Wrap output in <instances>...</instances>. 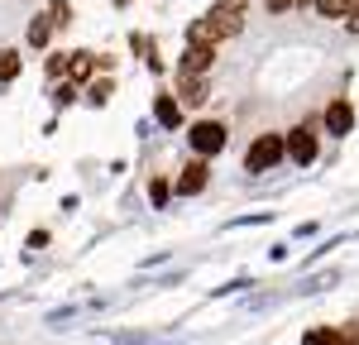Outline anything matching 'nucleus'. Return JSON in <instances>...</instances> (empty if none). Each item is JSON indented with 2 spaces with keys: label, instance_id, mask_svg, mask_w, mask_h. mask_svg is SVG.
<instances>
[{
  "label": "nucleus",
  "instance_id": "nucleus-17",
  "mask_svg": "<svg viewBox=\"0 0 359 345\" xmlns=\"http://www.w3.org/2000/svg\"><path fill=\"white\" fill-rule=\"evenodd\" d=\"M168 192H172V187H168V177H154V182H149V197H154V206H163Z\"/></svg>",
  "mask_w": 359,
  "mask_h": 345
},
{
  "label": "nucleus",
  "instance_id": "nucleus-2",
  "mask_svg": "<svg viewBox=\"0 0 359 345\" xmlns=\"http://www.w3.org/2000/svg\"><path fill=\"white\" fill-rule=\"evenodd\" d=\"M283 154H287V149H283V140H278V135H259V140L249 144V154H245V168L249 172H269Z\"/></svg>",
  "mask_w": 359,
  "mask_h": 345
},
{
  "label": "nucleus",
  "instance_id": "nucleus-11",
  "mask_svg": "<svg viewBox=\"0 0 359 345\" xmlns=\"http://www.w3.org/2000/svg\"><path fill=\"white\" fill-rule=\"evenodd\" d=\"M316 10H321L326 20H350L359 10V0H316Z\"/></svg>",
  "mask_w": 359,
  "mask_h": 345
},
{
  "label": "nucleus",
  "instance_id": "nucleus-21",
  "mask_svg": "<svg viewBox=\"0 0 359 345\" xmlns=\"http://www.w3.org/2000/svg\"><path fill=\"white\" fill-rule=\"evenodd\" d=\"M62 67H67V53H53V58H48V77H62Z\"/></svg>",
  "mask_w": 359,
  "mask_h": 345
},
{
  "label": "nucleus",
  "instance_id": "nucleus-13",
  "mask_svg": "<svg viewBox=\"0 0 359 345\" xmlns=\"http://www.w3.org/2000/svg\"><path fill=\"white\" fill-rule=\"evenodd\" d=\"M15 77H20V53L0 48V82H15Z\"/></svg>",
  "mask_w": 359,
  "mask_h": 345
},
{
  "label": "nucleus",
  "instance_id": "nucleus-4",
  "mask_svg": "<svg viewBox=\"0 0 359 345\" xmlns=\"http://www.w3.org/2000/svg\"><path fill=\"white\" fill-rule=\"evenodd\" d=\"M206 177H211V168H206V158H192L187 168L177 172V197H196V192L206 187Z\"/></svg>",
  "mask_w": 359,
  "mask_h": 345
},
{
  "label": "nucleus",
  "instance_id": "nucleus-6",
  "mask_svg": "<svg viewBox=\"0 0 359 345\" xmlns=\"http://www.w3.org/2000/svg\"><path fill=\"white\" fill-rule=\"evenodd\" d=\"M172 101H182V106H201L206 101V82L196 77V72H177V96Z\"/></svg>",
  "mask_w": 359,
  "mask_h": 345
},
{
  "label": "nucleus",
  "instance_id": "nucleus-16",
  "mask_svg": "<svg viewBox=\"0 0 359 345\" xmlns=\"http://www.w3.org/2000/svg\"><path fill=\"white\" fill-rule=\"evenodd\" d=\"M130 43H135V53L144 58V62H149V67H154V72H158V67H163V62H158V58H154V39H144V34H135V39H130Z\"/></svg>",
  "mask_w": 359,
  "mask_h": 345
},
{
  "label": "nucleus",
  "instance_id": "nucleus-19",
  "mask_svg": "<svg viewBox=\"0 0 359 345\" xmlns=\"http://www.w3.org/2000/svg\"><path fill=\"white\" fill-rule=\"evenodd\" d=\"M53 101H57V106H72V101H77V86H72V82H62V86L53 91Z\"/></svg>",
  "mask_w": 359,
  "mask_h": 345
},
{
  "label": "nucleus",
  "instance_id": "nucleus-15",
  "mask_svg": "<svg viewBox=\"0 0 359 345\" xmlns=\"http://www.w3.org/2000/svg\"><path fill=\"white\" fill-rule=\"evenodd\" d=\"M48 25H53V29L72 25V5H67V0H53V5H48Z\"/></svg>",
  "mask_w": 359,
  "mask_h": 345
},
{
  "label": "nucleus",
  "instance_id": "nucleus-12",
  "mask_svg": "<svg viewBox=\"0 0 359 345\" xmlns=\"http://www.w3.org/2000/svg\"><path fill=\"white\" fill-rule=\"evenodd\" d=\"M111 91H115L111 77H96V82L86 86V101H91V106H106V101H111Z\"/></svg>",
  "mask_w": 359,
  "mask_h": 345
},
{
  "label": "nucleus",
  "instance_id": "nucleus-14",
  "mask_svg": "<svg viewBox=\"0 0 359 345\" xmlns=\"http://www.w3.org/2000/svg\"><path fill=\"white\" fill-rule=\"evenodd\" d=\"M48 39H53V25H48V15H39V20L29 25V43H34V48H43Z\"/></svg>",
  "mask_w": 359,
  "mask_h": 345
},
{
  "label": "nucleus",
  "instance_id": "nucleus-10",
  "mask_svg": "<svg viewBox=\"0 0 359 345\" xmlns=\"http://www.w3.org/2000/svg\"><path fill=\"white\" fill-rule=\"evenodd\" d=\"M154 120H158V125H168V130H177V120H182V106H177L172 96H158V101H154Z\"/></svg>",
  "mask_w": 359,
  "mask_h": 345
},
{
  "label": "nucleus",
  "instance_id": "nucleus-3",
  "mask_svg": "<svg viewBox=\"0 0 359 345\" xmlns=\"http://www.w3.org/2000/svg\"><path fill=\"white\" fill-rule=\"evenodd\" d=\"M187 140H192L196 158H206V154H221V149H225V125H221V120H196Z\"/></svg>",
  "mask_w": 359,
  "mask_h": 345
},
{
  "label": "nucleus",
  "instance_id": "nucleus-5",
  "mask_svg": "<svg viewBox=\"0 0 359 345\" xmlns=\"http://www.w3.org/2000/svg\"><path fill=\"white\" fill-rule=\"evenodd\" d=\"M96 77V53H86V48H77V53H67V67H62V82H91Z\"/></svg>",
  "mask_w": 359,
  "mask_h": 345
},
{
  "label": "nucleus",
  "instance_id": "nucleus-20",
  "mask_svg": "<svg viewBox=\"0 0 359 345\" xmlns=\"http://www.w3.org/2000/svg\"><path fill=\"white\" fill-rule=\"evenodd\" d=\"M264 5H269V10H273V15H287V10H297V5H302V0H264Z\"/></svg>",
  "mask_w": 359,
  "mask_h": 345
},
{
  "label": "nucleus",
  "instance_id": "nucleus-22",
  "mask_svg": "<svg viewBox=\"0 0 359 345\" xmlns=\"http://www.w3.org/2000/svg\"><path fill=\"white\" fill-rule=\"evenodd\" d=\"M350 34H359V10H355V15H350Z\"/></svg>",
  "mask_w": 359,
  "mask_h": 345
},
{
  "label": "nucleus",
  "instance_id": "nucleus-8",
  "mask_svg": "<svg viewBox=\"0 0 359 345\" xmlns=\"http://www.w3.org/2000/svg\"><path fill=\"white\" fill-rule=\"evenodd\" d=\"M350 125H355L350 101H331V106H326V130H331V135H350Z\"/></svg>",
  "mask_w": 359,
  "mask_h": 345
},
{
  "label": "nucleus",
  "instance_id": "nucleus-1",
  "mask_svg": "<svg viewBox=\"0 0 359 345\" xmlns=\"http://www.w3.org/2000/svg\"><path fill=\"white\" fill-rule=\"evenodd\" d=\"M201 20L216 29V39H230V34L245 29V0H216L211 15H201Z\"/></svg>",
  "mask_w": 359,
  "mask_h": 345
},
{
  "label": "nucleus",
  "instance_id": "nucleus-7",
  "mask_svg": "<svg viewBox=\"0 0 359 345\" xmlns=\"http://www.w3.org/2000/svg\"><path fill=\"white\" fill-rule=\"evenodd\" d=\"M211 62H216V48H196V43H187V53H182V62H177V72H211Z\"/></svg>",
  "mask_w": 359,
  "mask_h": 345
},
{
  "label": "nucleus",
  "instance_id": "nucleus-18",
  "mask_svg": "<svg viewBox=\"0 0 359 345\" xmlns=\"http://www.w3.org/2000/svg\"><path fill=\"white\" fill-rule=\"evenodd\" d=\"M306 345H340V331H306Z\"/></svg>",
  "mask_w": 359,
  "mask_h": 345
},
{
  "label": "nucleus",
  "instance_id": "nucleus-9",
  "mask_svg": "<svg viewBox=\"0 0 359 345\" xmlns=\"http://www.w3.org/2000/svg\"><path fill=\"white\" fill-rule=\"evenodd\" d=\"M283 149H287L297 163H311V158H316V135H311V130H292V140L283 144Z\"/></svg>",
  "mask_w": 359,
  "mask_h": 345
}]
</instances>
